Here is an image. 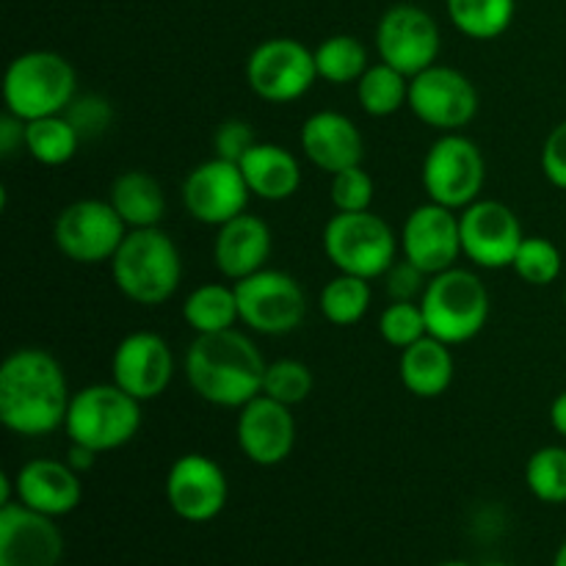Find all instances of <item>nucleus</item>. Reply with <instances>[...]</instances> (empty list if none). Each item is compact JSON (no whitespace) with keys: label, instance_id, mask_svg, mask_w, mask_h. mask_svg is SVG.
<instances>
[{"label":"nucleus","instance_id":"f257e3e1","mask_svg":"<svg viewBox=\"0 0 566 566\" xmlns=\"http://www.w3.org/2000/svg\"><path fill=\"white\" fill-rule=\"evenodd\" d=\"M72 390L50 352L22 346L0 363V423L17 437H48L64 429Z\"/></svg>","mask_w":566,"mask_h":566},{"label":"nucleus","instance_id":"f03ea898","mask_svg":"<svg viewBox=\"0 0 566 566\" xmlns=\"http://www.w3.org/2000/svg\"><path fill=\"white\" fill-rule=\"evenodd\" d=\"M263 352L241 332L227 329L216 335H197L182 357V374L188 387L210 407L241 409L263 392Z\"/></svg>","mask_w":566,"mask_h":566},{"label":"nucleus","instance_id":"7ed1b4c3","mask_svg":"<svg viewBox=\"0 0 566 566\" xmlns=\"http://www.w3.org/2000/svg\"><path fill=\"white\" fill-rule=\"evenodd\" d=\"M108 265L116 291L138 307H160L182 282L180 249L160 227L127 232Z\"/></svg>","mask_w":566,"mask_h":566},{"label":"nucleus","instance_id":"20e7f679","mask_svg":"<svg viewBox=\"0 0 566 566\" xmlns=\"http://www.w3.org/2000/svg\"><path fill=\"white\" fill-rule=\"evenodd\" d=\"M77 97V72L55 50H28L3 72V105L22 122L64 114Z\"/></svg>","mask_w":566,"mask_h":566},{"label":"nucleus","instance_id":"39448f33","mask_svg":"<svg viewBox=\"0 0 566 566\" xmlns=\"http://www.w3.org/2000/svg\"><path fill=\"white\" fill-rule=\"evenodd\" d=\"M429 335L448 346H464L486 329L490 321V291L475 271L453 265L442 274L429 276L420 296Z\"/></svg>","mask_w":566,"mask_h":566},{"label":"nucleus","instance_id":"423d86ee","mask_svg":"<svg viewBox=\"0 0 566 566\" xmlns=\"http://www.w3.org/2000/svg\"><path fill=\"white\" fill-rule=\"evenodd\" d=\"M142 420V401L127 396L114 381H97L72 392L64 431L70 442L111 453L136 440Z\"/></svg>","mask_w":566,"mask_h":566},{"label":"nucleus","instance_id":"0eeeda50","mask_svg":"<svg viewBox=\"0 0 566 566\" xmlns=\"http://www.w3.org/2000/svg\"><path fill=\"white\" fill-rule=\"evenodd\" d=\"M321 247L340 274L363 276L370 282L381 280L401 258L396 230L374 210L332 216L321 232Z\"/></svg>","mask_w":566,"mask_h":566},{"label":"nucleus","instance_id":"6e6552de","mask_svg":"<svg viewBox=\"0 0 566 566\" xmlns=\"http://www.w3.org/2000/svg\"><path fill=\"white\" fill-rule=\"evenodd\" d=\"M420 182L431 202L464 210L481 199L486 186V158L479 144L459 133H440L420 166Z\"/></svg>","mask_w":566,"mask_h":566},{"label":"nucleus","instance_id":"1a4fd4ad","mask_svg":"<svg viewBox=\"0 0 566 566\" xmlns=\"http://www.w3.org/2000/svg\"><path fill=\"white\" fill-rule=\"evenodd\" d=\"M238 293L241 324L265 337H282L296 332L307 318V293L287 271L265 265L258 274L232 282Z\"/></svg>","mask_w":566,"mask_h":566},{"label":"nucleus","instance_id":"9d476101","mask_svg":"<svg viewBox=\"0 0 566 566\" xmlns=\"http://www.w3.org/2000/svg\"><path fill=\"white\" fill-rule=\"evenodd\" d=\"M243 75L249 88L271 105L296 103L318 81L315 53L293 36H271L260 42L249 53Z\"/></svg>","mask_w":566,"mask_h":566},{"label":"nucleus","instance_id":"9b49d317","mask_svg":"<svg viewBox=\"0 0 566 566\" xmlns=\"http://www.w3.org/2000/svg\"><path fill=\"white\" fill-rule=\"evenodd\" d=\"M127 224L108 199H75L53 224L55 249L77 265L111 263L127 235Z\"/></svg>","mask_w":566,"mask_h":566},{"label":"nucleus","instance_id":"f8f14e48","mask_svg":"<svg viewBox=\"0 0 566 566\" xmlns=\"http://www.w3.org/2000/svg\"><path fill=\"white\" fill-rule=\"evenodd\" d=\"M479 88L457 66L437 61L429 70L409 77L407 108L415 119L437 133H459L479 114Z\"/></svg>","mask_w":566,"mask_h":566},{"label":"nucleus","instance_id":"ddd939ff","mask_svg":"<svg viewBox=\"0 0 566 566\" xmlns=\"http://www.w3.org/2000/svg\"><path fill=\"white\" fill-rule=\"evenodd\" d=\"M376 53L392 70L415 77L440 61L442 33L434 17L415 3H396L376 22Z\"/></svg>","mask_w":566,"mask_h":566},{"label":"nucleus","instance_id":"4468645a","mask_svg":"<svg viewBox=\"0 0 566 566\" xmlns=\"http://www.w3.org/2000/svg\"><path fill=\"white\" fill-rule=\"evenodd\" d=\"M459 230H462V258L484 271L512 269L525 238L517 213L506 202L484 197L459 210Z\"/></svg>","mask_w":566,"mask_h":566},{"label":"nucleus","instance_id":"2eb2a0df","mask_svg":"<svg viewBox=\"0 0 566 566\" xmlns=\"http://www.w3.org/2000/svg\"><path fill=\"white\" fill-rule=\"evenodd\" d=\"M182 208L205 227H221L235 216L247 213L252 199L241 166L224 158H208L193 166L182 180Z\"/></svg>","mask_w":566,"mask_h":566},{"label":"nucleus","instance_id":"dca6fc26","mask_svg":"<svg viewBox=\"0 0 566 566\" xmlns=\"http://www.w3.org/2000/svg\"><path fill=\"white\" fill-rule=\"evenodd\" d=\"M166 503L180 520L193 525L219 517L230 497L224 468L205 453H182L166 473Z\"/></svg>","mask_w":566,"mask_h":566},{"label":"nucleus","instance_id":"f3484780","mask_svg":"<svg viewBox=\"0 0 566 566\" xmlns=\"http://www.w3.org/2000/svg\"><path fill=\"white\" fill-rule=\"evenodd\" d=\"M398 241H401V258L418 265L426 276L453 269L462 260L459 210L426 199L403 219Z\"/></svg>","mask_w":566,"mask_h":566},{"label":"nucleus","instance_id":"a211bd4d","mask_svg":"<svg viewBox=\"0 0 566 566\" xmlns=\"http://www.w3.org/2000/svg\"><path fill=\"white\" fill-rule=\"evenodd\" d=\"M175 379V352L158 332H130L111 357V381L147 403L164 396Z\"/></svg>","mask_w":566,"mask_h":566},{"label":"nucleus","instance_id":"6ab92c4d","mask_svg":"<svg viewBox=\"0 0 566 566\" xmlns=\"http://www.w3.org/2000/svg\"><path fill=\"white\" fill-rule=\"evenodd\" d=\"M296 418L291 407L263 396L238 409L235 420V440L243 457L258 468H276L287 462L296 448Z\"/></svg>","mask_w":566,"mask_h":566},{"label":"nucleus","instance_id":"aec40b11","mask_svg":"<svg viewBox=\"0 0 566 566\" xmlns=\"http://www.w3.org/2000/svg\"><path fill=\"white\" fill-rule=\"evenodd\" d=\"M64 536L55 517L22 506H0V566H59Z\"/></svg>","mask_w":566,"mask_h":566},{"label":"nucleus","instance_id":"412c9836","mask_svg":"<svg viewBox=\"0 0 566 566\" xmlns=\"http://www.w3.org/2000/svg\"><path fill=\"white\" fill-rule=\"evenodd\" d=\"M298 147L315 169L337 175L359 166L365 158V138L354 119L340 111H315L298 130Z\"/></svg>","mask_w":566,"mask_h":566},{"label":"nucleus","instance_id":"4be33fe9","mask_svg":"<svg viewBox=\"0 0 566 566\" xmlns=\"http://www.w3.org/2000/svg\"><path fill=\"white\" fill-rule=\"evenodd\" d=\"M17 501L48 517H66L83 501V481L66 459H31L14 473Z\"/></svg>","mask_w":566,"mask_h":566},{"label":"nucleus","instance_id":"5701e85b","mask_svg":"<svg viewBox=\"0 0 566 566\" xmlns=\"http://www.w3.org/2000/svg\"><path fill=\"white\" fill-rule=\"evenodd\" d=\"M274 235L260 216L241 213L216 227L213 265L224 280L241 282L269 265Z\"/></svg>","mask_w":566,"mask_h":566},{"label":"nucleus","instance_id":"b1692460","mask_svg":"<svg viewBox=\"0 0 566 566\" xmlns=\"http://www.w3.org/2000/svg\"><path fill=\"white\" fill-rule=\"evenodd\" d=\"M238 166L252 197L263 202H285L302 188V164L282 144L258 142L238 160Z\"/></svg>","mask_w":566,"mask_h":566},{"label":"nucleus","instance_id":"393cba45","mask_svg":"<svg viewBox=\"0 0 566 566\" xmlns=\"http://www.w3.org/2000/svg\"><path fill=\"white\" fill-rule=\"evenodd\" d=\"M453 346L437 340V337L426 335L409 348H403L398 357V376L401 385L412 392L415 398H440L451 390L453 374H457V363H453Z\"/></svg>","mask_w":566,"mask_h":566},{"label":"nucleus","instance_id":"a878e982","mask_svg":"<svg viewBox=\"0 0 566 566\" xmlns=\"http://www.w3.org/2000/svg\"><path fill=\"white\" fill-rule=\"evenodd\" d=\"M108 202L127 224V230L160 227L166 216V191L149 171L125 169L108 188Z\"/></svg>","mask_w":566,"mask_h":566},{"label":"nucleus","instance_id":"bb28decb","mask_svg":"<svg viewBox=\"0 0 566 566\" xmlns=\"http://www.w3.org/2000/svg\"><path fill=\"white\" fill-rule=\"evenodd\" d=\"M182 321L193 335H216V332L235 329L241 324L235 285L205 282L193 287L182 302Z\"/></svg>","mask_w":566,"mask_h":566},{"label":"nucleus","instance_id":"cd10ccee","mask_svg":"<svg viewBox=\"0 0 566 566\" xmlns=\"http://www.w3.org/2000/svg\"><path fill=\"white\" fill-rule=\"evenodd\" d=\"M514 0H446L451 25L473 42H492L514 22Z\"/></svg>","mask_w":566,"mask_h":566},{"label":"nucleus","instance_id":"c85d7f7f","mask_svg":"<svg viewBox=\"0 0 566 566\" xmlns=\"http://www.w3.org/2000/svg\"><path fill=\"white\" fill-rule=\"evenodd\" d=\"M81 133L75 130V125L64 114L25 122V153L39 166L55 169V166L70 164L77 149H81Z\"/></svg>","mask_w":566,"mask_h":566},{"label":"nucleus","instance_id":"c756f323","mask_svg":"<svg viewBox=\"0 0 566 566\" xmlns=\"http://www.w3.org/2000/svg\"><path fill=\"white\" fill-rule=\"evenodd\" d=\"M359 108L374 119H387L407 108L409 99V77L403 72L392 70L385 61H376L365 70V75L357 83Z\"/></svg>","mask_w":566,"mask_h":566},{"label":"nucleus","instance_id":"7c9ffc66","mask_svg":"<svg viewBox=\"0 0 566 566\" xmlns=\"http://www.w3.org/2000/svg\"><path fill=\"white\" fill-rule=\"evenodd\" d=\"M374 302L370 280L337 271L318 293V310L332 326H354L368 315Z\"/></svg>","mask_w":566,"mask_h":566},{"label":"nucleus","instance_id":"2f4dec72","mask_svg":"<svg viewBox=\"0 0 566 566\" xmlns=\"http://www.w3.org/2000/svg\"><path fill=\"white\" fill-rule=\"evenodd\" d=\"M313 53L318 77L332 83V86H352V83H357L359 77L365 75V70L370 66L368 48H365L357 36H352V33L326 36Z\"/></svg>","mask_w":566,"mask_h":566},{"label":"nucleus","instance_id":"473e14b6","mask_svg":"<svg viewBox=\"0 0 566 566\" xmlns=\"http://www.w3.org/2000/svg\"><path fill=\"white\" fill-rule=\"evenodd\" d=\"M525 486L547 506L566 503V446H545L525 462Z\"/></svg>","mask_w":566,"mask_h":566},{"label":"nucleus","instance_id":"72a5a7b5","mask_svg":"<svg viewBox=\"0 0 566 566\" xmlns=\"http://www.w3.org/2000/svg\"><path fill=\"white\" fill-rule=\"evenodd\" d=\"M512 271L525 282V285H553L564 271L562 249H558L551 238L525 235L517 249V258H514L512 263Z\"/></svg>","mask_w":566,"mask_h":566},{"label":"nucleus","instance_id":"f704fd0d","mask_svg":"<svg viewBox=\"0 0 566 566\" xmlns=\"http://www.w3.org/2000/svg\"><path fill=\"white\" fill-rule=\"evenodd\" d=\"M313 370L310 365H304L302 359H274L265 368L263 379V396L274 398V401L285 403V407H298V403L307 401L313 396Z\"/></svg>","mask_w":566,"mask_h":566},{"label":"nucleus","instance_id":"c9c22d12","mask_svg":"<svg viewBox=\"0 0 566 566\" xmlns=\"http://www.w3.org/2000/svg\"><path fill=\"white\" fill-rule=\"evenodd\" d=\"M379 335L387 346L409 348L412 343H418L420 337L429 335V326H426L423 310L420 302H390L379 315Z\"/></svg>","mask_w":566,"mask_h":566},{"label":"nucleus","instance_id":"e433bc0d","mask_svg":"<svg viewBox=\"0 0 566 566\" xmlns=\"http://www.w3.org/2000/svg\"><path fill=\"white\" fill-rule=\"evenodd\" d=\"M376 197V182L363 164L343 169L332 175L329 182V202L335 213H359V210H370Z\"/></svg>","mask_w":566,"mask_h":566},{"label":"nucleus","instance_id":"4c0bfd02","mask_svg":"<svg viewBox=\"0 0 566 566\" xmlns=\"http://www.w3.org/2000/svg\"><path fill=\"white\" fill-rule=\"evenodd\" d=\"M64 116L75 125L83 142H92V138H99L108 130L111 122H114V108H111V99H105L103 94H77L70 108L64 111Z\"/></svg>","mask_w":566,"mask_h":566},{"label":"nucleus","instance_id":"58836bf2","mask_svg":"<svg viewBox=\"0 0 566 566\" xmlns=\"http://www.w3.org/2000/svg\"><path fill=\"white\" fill-rule=\"evenodd\" d=\"M381 280H385V291L390 302H420L426 285H429V276L418 265L409 263L407 258H398Z\"/></svg>","mask_w":566,"mask_h":566},{"label":"nucleus","instance_id":"ea45409f","mask_svg":"<svg viewBox=\"0 0 566 566\" xmlns=\"http://www.w3.org/2000/svg\"><path fill=\"white\" fill-rule=\"evenodd\" d=\"M258 142L260 138L254 136L249 122L227 119L221 122L213 133V155L216 158H224V160H232V164H238V160H241Z\"/></svg>","mask_w":566,"mask_h":566},{"label":"nucleus","instance_id":"a19ab883","mask_svg":"<svg viewBox=\"0 0 566 566\" xmlns=\"http://www.w3.org/2000/svg\"><path fill=\"white\" fill-rule=\"evenodd\" d=\"M539 166L545 180L558 191H566V119L558 122L551 133H547L545 144L539 153Z\"/></svg>","mask_w":566,"mask_h":566},{"label":"nucleus","instance_id":"79ce46f5","mask_svg":"<svg viewBox=\"0 0 566 566\" xmlns=\"http://www.w3.org/2000/svg\"><path fill=\"white\" fill-rule=\"evenodd\" d=\"M20 149L25 153V122L6 111L0 116V155L3 158H14Z\"/></svg>","mask_w":566,"mask_h":566},{"label":"nucleus","instance_id":"37998d69","mask_svg":"<svg viewBox=\"0 0 566 566\" xmlns=\"http://www.w3.org/2000/svg\"><path fill=\"white\" fill-rule=\"evenodd\" d=\"M97 457L99 453L92 451V448L70 442V451H66V464H70L72 470H77V473H88V470L94 468V462H97Z\"/></svg>","mask_w":566,"mask_h":566},{"label":"nucleus","instance_id":"c03bdc74","mask_svg":"<svg viewBox=\"0 0 566 566\" xmlns=\"http://www.w3.org/2000/svg\"><path fill=\"white\" fill-rule=\"evenodd\" d=\"M551 426L562 440H566V390L558 392L551 403Z\"/></svg>","mask_w":566,"mask_h":566},{"label":"nucleus","instance_id":"a18cd8bd","mask_svg":"<svg viewBox=\"0 0 566 566\" xmlns=\"http://www.w3.org/2000/svg\"><path fill=\"white\" fill-rule=\"evenodd\" d=\"M553 566H566V539L562 542V547L556 551V558H553Z\"/></svg>","mask_w":566,"mask_h":566},{"label":"nucleus","instance_id":"49530a36","mask_svg":"<svg viewBox=\"0 0 566 566\" xmlns=\"http://www.w3.org/2000/svg\"><path fill=\"white\" fill-rule=\"evenodd\" d=\"M437 566H473V564H468V562H442V564H437Z\"/></svg>","mask_w":566,"mask_h":566},{"label":"nucleus","instance_id":"de8ad7c7","mask_svg":"<svg viewBox=\"0 0 566 566\" xmlns=\"http://www.w3.org/2000/svg\"><path fill=\"white\" fill-rule=\"evenodd\" d=\"M484 566H512V564H503V562H490V564H484Z\"/></svg>","mask_w":566,"mask_h":566},{"label":"nucleus","instance_id":"09e8293b","mask_svg":"<svg viewBox=\"0 0 566 566\" xmlns=\"http://www.w3.org/2000/svg\"><path fill=\"white\" fill-rule=\"evenodd\" d=\"M564 307H566V285H564Z\"/></svg>","mask_w":566,"mask_h":566}]
</instances>
